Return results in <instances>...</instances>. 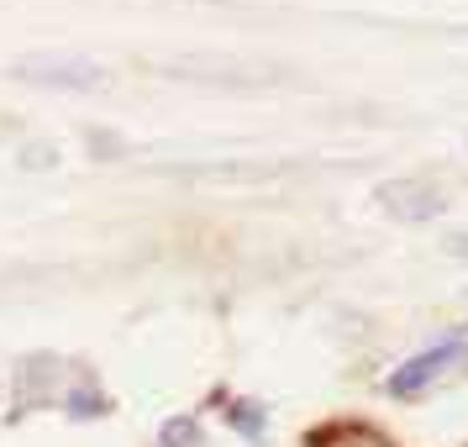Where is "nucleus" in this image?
<instances>
[{
	"mask_svg": "<svg viewBox=\"0 0 468 447\" xmlns=\"http://www.w3.org/2000/svg\"><path fill=\"white\" fill-rule=\"evenodd\" d=\"M374 200L389 216H400V221H431V216L447 211V195L431 179H384L374 190Z\"/></svg>",
	"mask_w": 468,
	"mask_h": 447,
	"instance_id": "obj_3",
	"label": "nucleus"
},
{
	"mask_svg": "<svg viewBox=\"0 0 468 447\" xmlns=\"http://www.w3.org/2000/svg\"><path fill=\"white\" fill-rule=\"evenodd\" d=\"M11 74H16V80H27V85L74 90V95L106 85V69H101V64H90V59H58V53H32V59H16V64H11Z\"/></svg>",
	"mask_w": 468,
	"mask_h": 447,
	"instance_id": "obj_2",
	"label": "nucleus"
},
{
	"mask_svg": "<svg viewBox=\"0 0 468 447\" xmlns=\"http://www.w3.org/2000/svg\"><path fill=\"white\" fill-rule=\"evenodd\" d=\"M53 164H58V148H53V143H32V148H22V169H53Z\"/></svg>",
	"mask_w": 468,
	"mask_h": 447,
	"instance_id": "obj_8",
	"label": "nucleus"
},
{
	"mask_svg": "<svg viewBox=\"0 0 468 447\" xmlns=\"http://www.w3.org/2000/svg\"><path fill=\"white\" fill-rule=\"evenodd\" d=\"M232 421L242 426L248 437H258V431H263V410H258V405H237V410H232Z\"/></svg>",
	"mask_w": 468,
	"mask_h": 447,
	"instance_id": "obj_9",
	"label": "nucleus"
},
{
	"mask_svg": "<svg viewBox=\"0 0 468 447\" xmlns=\"http://www.w3.org/2000/svg\"><path fill=\"white\" fill-rule=\"evenodd\" d=\"M69 416H80V421H85V416H106V400L90 395V389H74V395H69Z\"/></svg>",
	"mask_w": 468,
	"mask_h": 447,
	"instance_id": "obj_7",
	"label": "nucleus"
},
{
	"mask_svg": "<svg viewBox=\"0 0 468 447\" xmlns=\"http://www.w3.org/2000/svg\"><path fill=\"white\" fill-rule=\"evenodd\" d=\"M185 179H206V185H232V179H269L279 169H263V164H206V169H179Z\"/></svg>",
	"mask_w": 468,
	"mask_h": 447,
	"instance_id": "obj_5",
	"label": "nucleus"
},
{
	"mask_svg": "<svg viewBox=\"0 0 468 447\" xmlns=\"http://www.w3.org/2000/svg\"><path fill=\"white\" fill-rule=\"evenodd\" d=\"M164 447H200V426L190 416H179V421L164 426Z\"/></svg>",
	"mask_w": 468,
	"mask_h": 447,
	"instance_id": "obj_6",
	"label": "nucleus"
},
{
	"mask_svg": "<svg viewBox=\"0 0 468 447\" xmlns=\"http://www.w3.org/2000/svg\"><path fill=\"white\" fill-rule=\"evenodd\" d=\"M53 384H58V358H43V353L22 358V368H16V405L48 400V389H53Z\"/></svg>",
	"mask_w": 468,
	"mask_h": 447,
	"instance_id": "obj_4",
	"label": "nucleus"
},
{
	"mask_svg": "<svg viewBox=\"0 0 468 447\" xmlns=\"http://www.w3.org/2000/svg\"><path fill=\"white\" fill-rule=\"evenodd\" d=\"M463 374H468V342H442V347H426V353H416L410 363H400V368L389 374V395L416 400L431 384L463 379Z\"/></svg>",
	"mask_w": 468,
	"mask_h": 447,
	"instance_id": "obj_1",
	"label": "nucleus"
}]
</instances>
